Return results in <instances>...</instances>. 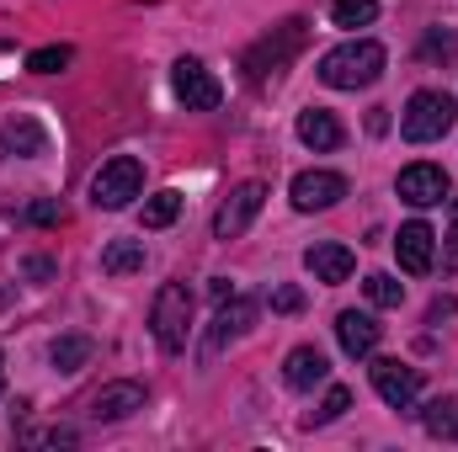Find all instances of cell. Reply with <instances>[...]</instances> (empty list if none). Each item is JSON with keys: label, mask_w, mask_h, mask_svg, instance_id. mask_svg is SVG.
<instances>
[{"label": "cell", "mask_w": 458, "mask_h": 452, "mask_svg": "<svg viewBox=\"0 0 458 452\" xmlns=\"http://www.w3.org/2000/svg\"><path fill=\"white\" fill-rule=\"evenodd\" d=\"M384 64H389L384 43H373V38H352V43L331 48V54L320 59L315 75H320L331 91H362V86H373V80L384 75Z\"/></svg>", "instance_id": "obj_1"}, {"label": "cell", "mask_w": 458, "mask_h": 452, "mask_svg": "<svg viewBox=\"0 0 458 452\" xmlns=\"http://www.w3.org/2000/svg\"><path fill=\"white\" fill-rule=\"evenodd\" d=\"M149 331L160 340V351H187V336H192V288L187 282H165L155 293Z\"/></svg>", "instance_id": "obj_2"}, {"label": "cell", "mask_w": 458, "mask_h": 452, "mask_svg": "<svg viewBox=\"0 0 458 452\" xmlns=\"http://www.w3.org/2000/svg\"><path fill=\"white\" fill-rule=\"evenodd\" d=\"M139 192H144V160H139V155H113V160H102V171L91 176V203L107 208V213L128 208Z\"/></svg>", "instance_id": "obj_3"}, {"label": "cell", "mask_w": 458, "mask_h": 452, "mask_svg": "<svg viewBox=\"0 0 458 452\" xmlns=\"http://www.w3.org/2000/svg\"><path fill=\"white\" fill-rule=\"evenodd\" d=\"M454 117H458V107L448 91H416L405 102V113H400V133L411 144H432V138H443L454 128Z\"/></svg>", "instance_id": "obj_4"}, {"label": "cell", "mask_w": 458, "mask_h": 452, "mask_svg": "<svg viewBox=\"0 0 458 452\" xmlns=\"http://www.w3.org/2000/svg\"><path fill=\"white\" fill-rule=\"evenodd\" d=\"M299 48H304V21L293 16V21H283V27H277V38H261V43L245 54V75L261 86L267 75H283V70H288V59H293Z\"/></svg>", "instance_id": "obj_5"}, {"label": "cell", "mask_w": 458, "mask_h": 452, "mask_svg": "<svg viewBox=\"0 0 458 452\" xmlns=\"http://www.w3.org/2000/svg\"><path fill=\"white\" fill-rule=\"evenodd\" d=\"M171 91H176V102L187 113H214L225 102V86L214 80V70L203 59H176L171 64Z\"/></svg>", "instance_id": "obj_6"}, {"label": "cell", "mask_w": 458, "mask_h": 452, "mask_svg": "<svg viewBox=\"0 0 458 452\" xmlns=\"http://www.w3.org/2000/svg\"><path fill=\"white\" fill-rule=\"evenodd\" d=\"M256 314H261V304H256V298L229 293L225 304H219V314H214V325H208V340H203V367H208V362H219L229 340H240L250 325H256Z\"/></svg>", "instance_id": "obj_7"}, {"label": "cell", "mask_w": 458, "mask_h": 452, "mask_svg": "<svg viewBox=\"0 0 458 452\" xmlns=\"http://www.w3.org/2000/svg\"><path fill=\"white\" fill-rule=\"evenodd\" d=\"M373 389H378V399L389 410H411L416 394H421V367H411L400 356H378L373 362Z\"/></svg>", "instance_id": "obj_8"}, {"label": "cell", "mask_w": 458, "mask_h": 452, "mask_svg": "<svg viewBox=\"0 0 458 452\" xmlns=\"http://www.w3.org/2000/svg\"><path fill=\"white\" fill-rule=\"evenodd\" d=\"M261 203H267V181H240L225 203H219V213H214V239H234V234H245L250 219L261 213Z\"/></svg>", "instance_id": "obj_9"}, {"label": "cell", "mask_w": 458, "mask_h": 452, "mask_svg": "<svg viewBox=\"0 0 458 452\" xmlns=\"http://www.w3.org/2000/svg\"><path fill=\"white\" fill-rule=\"evenodd\" d=\"M288 197H293L299 213H326V208H336L346 197V176H336V171H299Z\"/></svg>", "instance_id": "obj_10"}, {"label": "cell", "mask_w": 458, "mask_h": 452, "mask_svg": "<svg viewBox=\"0 0 458 452\" xmlns=\"http://www.w3.org/2000/svg\"><path fill=\"white\" fill-rule=\"evenodd\" d=\"M394 192H400L411 208H437V203H443L454 187H448V171H443V165H432V160H416V165H405V171H400Z\"/></svg>", "instance_id": "obj_11"}, {"label": "cell", "mask_w": 458, "mask_h": 452, "mask_svg": "<svg viewBox=\"0 0 458 452\" xmlns=\"http://www.w3.org/2000/svg\"><path fill=\"white\" fill-rule=\"evenodd\" d=\"M394 255H400V266H405L411 277H427V272H432V255H437V234H432V224H421V219L400 224V234H394Z\"/></svg>", "instance_id": "obj_12"}, {"label": "cell", "mask_w": 458, "mask_h": 452, "mask_svg": "<svg viewBox=\"0 0 458 452\" xmlns=\"http://www.w3.org/2000/svg\"><path fill=\"white\" fill-rule=\"evenodd\" d=\"M144 399H149V389H144V383L117 378V383H107V389H97V394H91V421H128L133 410H144Z\"/></svg>", "instance_id": "obj_13"}, {"label": "cell", "mask_w": 458, "mask_h": 452, "mask_svg": "<svg viewBox=\"0 0 458 452\" xmlns=\"http://www.w3.org/2000/svg\"><path fill=\"white\" fill-rule=\"evenodd\" d=\"M0 149L11 155V160H38V155H48V133H43V122L38 117H11V122H0Z\"/></svg>", "instance_id": "obj_14"}, {"label": "cell", "mask_w": 458, "mask_h": 452, "mask_svg": "<svg viewBox=\"0 0 458 452\" xmlns=\"http://www.w3.org/2000/svg\"><path fill=\"white\" fill-rule=\"evenodd\" d=\"M378 336H384V325L373 314H357V309H342L336 314V340H342L346 356H373L378 351Z\"/></svg>", "instance_id": "obj_15"}, {"label": "cell", "mask_w": 458, "mask_h": 452, "mask_svg": "<svg viewBox=\"0 0 458 452\" xmlns=\"http://www.w3.org/2000/svg\"><path fill=\"white\" fill-rule=\"evenodd\" d=\"M331 378V362H326V351L320 346H293L288 351V362H283V383L288 389H315V383H326Z\"/></svg>", "instance_id": "obj_16"}, {"label": "cell", "mask_w": 458, "mask_h": 452, "mask_svg": "<svg viewBox=\"0 0 458 452\" xmlns=\"http://www.w3.org/2000/svg\"><path fill=\"white\" fill-rule=\"evenodd\" d=\"M304 266L315 272V282L336 288V282H346V277H352L357 255H352L346 245H336V239H326V245H310V250H304Z\"/></svg>", "instance_id": "obj_17"}, {"label": "cell", "mask_w": 458, "mask_h": 452, "mask_svg": "<svg viewBox=\"0 0 458 452\" xmlns=\"http://www.w3.org/2000/svg\"><path fill=\"white\" fill-rule=\"evenodd\" d=\"M299 138L326 155V149H342L346 128L336 122V113H326V107H304V113H299Z\"/></svg>", "instance_id": "obj_18"}, {"label": "cell", "mask_w": 458, "mask_h": 452, "mask_svg": "<svg viewBox=\"0 0 458 452\" xmlns=\"http://www.w3.org/2000/svg\"><path fill=\"white\" fill-rule=\"evenodd\" d=\"M91 356H97L91 336H59L54 346H48V362H54L59 372H81V367H86Z\"/></svg>", "instance_id": "obj_19"}, {"label": "cell", "mask_w": 458, "mask_h": 452, "mask_svg": "<svg viewBox=\"0 0 458 452\" xmlns=\"http://www.w3.org/2000/svg\"><path fill=\"white\" fill-rule=\"evenodd\" d=\"M102 272H107V277H133V272H144V245H139V239H113V245L102 250Z\"/></svg>", "instance_id": "obj_20"}, {"label": "cell", "mask_w": 458, "mask_h": 452, "mask_svg": "<svg viewBox=\"0 0 458 452\" xmlns=\"http://www.w3.org/2000/svg\"><path fill=\"white\" fill-rule=\"evenodd\" d=\"M421 426H427V437H437V442H458V399L427 405V410H421Z\"/></svg>", "instance_id": "obj_21"}, {"label": "cell", "mask_w": 458, "mask_h": 452, "mask_svg": "<svg viewBox=\"0 0 458 452\" xmlns=\"http://www.w3.org/2000/svg\"><path fill=\"white\" fill-rule=\"evenodd\" d=\"M70 59H75L70 43H48V48H32L27 54V70L32 75H59V70H70Z\"/></svg>", "instance_id": "obj_22"}, {"label": "cell", "mask_w": 458, "mask_h": 452, "mask_svg": "<svg viewBox=\"0 0 458 452\" xmlns=\"http://www.w3.org/2000/svg\"><path fill=\"white\" fill-rule=\"evenodd\" d=\"M362 293H368V304H378V309H400V304H405V282H394L389 272H373V277L362 282Z\"/></svg>", "instance_id": "obj_23"}, {"label": "cell", "mask_w": 458, "mask_h": 452, "mask_svg": "<svg viewBox=\"0 0 458 452\" xmlns=\"http://www.w3.org/2000/svg\"><path fill=\"white\" fill-rule=\"evenodd\" d=\"M176 213H182V192H155L149 203H144V229H165V224H176Z\"/></svg>", "instance_id": "obj_24"}, {"label": "cell", "mask_w": 458, "mask_h": 452, "mask_svg": "<svg viewBox=\"0 0 458 452\" xmlns=\"http://www.w3.org/2000/svg\"><path fill=\"white\" fill-rule=\"evenodd\" d=\"M378 16V0H331V21L336 27H368Z\"/></svg>", "instance_id": "obj_25"}, {"label": "cell", "mask_w": 458, "mask_h": 452, "mask_svg": "<svg viewBox=\"0 0 458 452\" xmlns=\"http://www.w3.org/2000/svg\"><path fill=\"white\" fill-rule=\"evenodd\" d=\"M346 410H352V389H342V383H336V389L320 399V410H310V421H304V426H331V421H342Z\"/></svg>", "instance_id": "obj_26"}, {"label": "cell", "mask_w": 458, "mask_h": 452, "mask_svg": "<svg viewBox=\"0 0 458 452\" xmlns=\"http://www.w3.org/2000/svg\"><path fill=\"white\" fill-rule=\"evenodd\" d=\"M27 448H70L75 442V426H38V431H21Z\"/></svg>", "instance_id": "obj_27"}, {"label": "cell", "mask_w": 458, "mask_h": 452, "mask_svg": "<svg viewBox=\"0 0 458 452\" xmlns=\"http://www.w3.org/2000/svg\"><path fill=\"white\" fill-rule=\"evenodd\" d=\"M267 304H272L277 314H299V309H304V293H299L293 282H283V288H272V293H267Z\"/></svg>", "instance_id": "obj_28"}, {"label": "cell", "mask_w": 458, "mask_h": 452, "mask_svg": "<svg viewBox=\"0 0 458 452\" xmlns=\"http://www.w3.org/2000/svg\"><path fill=\"white\" fill-rule=\"evenodd\" d=\"M421 54H432V59H437V54H458V38H454V32H443V27H437V32H427Z\"/></svg>", "instance_id": "obj_29"}, {"label": "cell", "mask_w": 458, "mask_h": 452, "mask_svg": "<svg viewBox=\"0 0 458 452\" xmlns=\"http://www.w3.org/2000/svg\"><path fill=\"white\" fill-rule=\"evenodd\" d=\"M21 219H27V224H59V203H54V197H43V203H32Z\"/></svg>", "instance_id": "obj_30"}, {"label": "cell", "mask_w": 458, "mask_h": 452, "mask_svg": "<svg viewBox=\"0 0 458 452\" xmlns=\"http://www.w3.org/2000/svg\"><path fill=\"white\" fill-rule=\"evenodd\" d=\"M454 309H458V298H448V293H443V298H432V309H427V320L437 325V320H448Z\"/></svg>", "instance_id": "obj_31"}, {"label": "cell", "mask_w": 458, "mask_h": 452, "mask_svg": "<svg viewBox=\"0 0 458 452\" xmlns=\"http://www.w3.org/2000/svg\"><path fill=\"white\" fill-rule=\"evenodd\" d=\"M384 128H389V107H373L368 113V133H384Z\"/></svg>", "instance_id": "obj_32"}, {"label": "cell", "mask_w": 458, "mask_h": 452, "mask_svg": "<svg viewBox=\"0 0 458 452\" xmlns=\"http://www.w3.org/2000/svg\"><path fill=\"white\" fill-rule=\"evenodd\" d=\"M208 293H214V304H225L229 293H234V288H229L225 277H214V282H208Z\"/></svg>", "instance_id": "obj_33"}, {"label": "cell", "mask_w": 458, "mask_h": 452, "mask_svg": "<svg viewBox=\"0 0 458 452\" xmlns=\"http://www.w3.org/2000/svg\"><path fill=\"white\" fill-rule=\"evenodd\" d=\"M448 250H454V255H458V224H454V234H448Z\"/></svg>", "instance_id": "obj_34"}, {"label": "cell", "mask_w": 458, "mask_h": 452, "mask_svg": "<svg viewBox=\"0 0 458 452\" xmlns=\"http://www.w3.org/2000/svg\"><path fill=\"white\" fill-rule=\"evenodd\" d=\"M0 367H5V362H0ZM0 389H5V372H0Z\"/></svg>", "instance_id": "obj_35"}, {"label": "cell", "mask_w": 458, "mask_h": 452, "mask_svg": "<svg viewBox=\"0 0 458 452\" xmlns=\"http://www.w3.org/2000/svg\"><path fill=\"white\" fill-rule=\"evenodd\" d=\"M454 213H458V197H454Z\"/></svg>", "instance_id": "obj_36"}]
</instances>
